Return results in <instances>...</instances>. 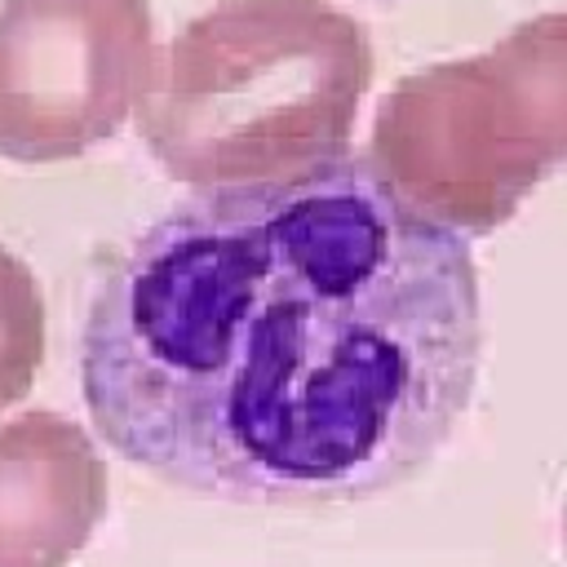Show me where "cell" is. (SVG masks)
Instances as JSON below:
<instances>
[{"instance_id": "cell-1", "label": "cell", "mask_w": 567, "mask_h": 567, "mask_svg": "<svg viewBox=\"0 0 567 567\" xmlns=\"http://www.w3.org/2000/svg\"><path fill=\"white\" fill-rule=\"evenodd\" d=\"M478 354L470 239L346 155L137 230L97 275L80 390L111 452L168 487L306 509L430 465Z\"/></svg>"}, {"instance_id": "cell-2", "label": "cell", "mask_w": 567, "mask_h": 567, "mask_svg": "<svg viewBox=\"0 0 567 567\" xmlns=\"http://www.w3.org/2000/svg\"><path fill=\"white\" fill-rule=\"evenodd\" d=\"M372 40L328 0H217L155 53L137 133L173 182L235 190L346 159Z\"/></svg>"}, {"instance_id": "cell-3", "label": "cell", "mask_w": 567, "mask_h": 567, "mask_svg": "<svg viewBox=\"0 0 567 567\" xmlns=\"http://www.w3.org/2000/svg\"><path fill=\"white\" fill-rule=\"evenodd\" d=\"M368 164L412 213L461 239L509 221L567 164V9L403 75L377 102Z\"/></svg>"}, {"instance_id": "cell-4", "label": "cell", "mask_w": 567, "mask_h": 567, "mask_svg": "<svg viewBox=\"0 0 567 567\" xmlns=\"http://www.w3.org/2000/svg\"><path fill=\"white\" fill-rule=\"evenodd\" d=\"M155 53L146 0H0V159L58 164L115 137Z\"/></svg>"}, {"instance_id": "cell-5", "label": "cell", "mask_w": 567, "mask_h": 567, "mask_svg": "<svg viewBox=\"0 0 567 567\" xmlns=\"http://www.w3.org/2000/svg\"><path fill=\"white\" fill-rule=\"evenodd\" d=\"M106 514L97 443L62 412L0 425V567H66Z\"/></svg>"}, {"instance_id": "cell-6", "label": "cell", "mask_w": 567, "mask_h": 567, "mask_svg": "<svg viewBox=\"0 0 567 567\" xmlns=\"http://www.w3.org/2000/svg\"><path fill=\"white\" fill-rule=\"evenodd\" d=\"M44 359V297L22 257L0 248V408H13Z\"/></svg>"}]
</instances>
